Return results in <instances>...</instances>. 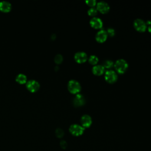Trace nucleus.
Masks as SVG:
<instances>
[{"instance_id":"1","label":"nucleus","mask_w":151,"mask_h":151,"mask_svg":"<svg viewBox=\"0 0 151 151\" xmlns=\"http://www.w3.org/2000/svg\"><path fill=\"white\" fill-rule=\"evenodd\" d=\"M114 65L116 70L120 74L124 73L128 68L127 62L123 58H120L116 60Z\"/></svg>"},{"instance_id":"2","label":"nucleus","mask_w":151,"mask_h":151,"mask_svg":"<svg viewBox=\"0 0 151 151\" xmlns=\"http://www.w3.org/2000/svg\"><path fill=\"white\" fill-rule=\"evenodd\" d=\"M68 89L73 94H78L81 90V85L76 80H71L68 83Z\"/></svg>"},{"instance_id":"3","label":"nucleus","mask_w":151,"mask_h":151,"mask_svg":"<svg viewBox=\"0 0 151 151\" xmlns=\"http://www.w3.org/2000/svg\"><path fill=\"white\" fill-rule=\"evenodd\" d=\"M84 128L78 124H73L69 127V131L70 133L75 136H79L83 134L84 132Z\"/></svg>"},{"instance_id":"4","label":"nucleus","mask_w":151,"mask_h":151,"mask_svg":"<svg viewBox=\"0 0 151 151\" xmlns=\"http://www.w3.org/2000/svg\"><path fill=\"white\" fill-rule=\"evenodd\" d=\"M104 78L107 82L110 83H113L117 80V74L114 71L109 70L105 72Z\"/></svg>"},{"instance_id":"5","label":"nucleus","mask_w":151,"mask_h":151,"mask_svg":"<svg viewBox=\"0 0 151 151\" xmlns=\"http://www.w3.org/2000/svg\"><path fill=\"white\" fill-rule=\"evenodd\" d=\"M133 25L136 29L140 32L145 31L147 28L146 22L140 18L136 19L133 22Z\"/></svg>"},{"instance_id":"6","label":"nucleus","mask_w":151,"mask_h":151,"mask_svg":"<svg viewBox=\"0 0 151 151\" xmlns=\"http://www.w3.org/2000/svg\"><path fill=\"white\" fill-rule=\"evenodd\" d=\"M26 87L31 92H35L39 90L40 85L37 81L35 80H31L27 82Z\"/></svg>"},{"instance_id":"7","label":"nucleus","mask_w":151,"mask_h":151,"mask_svg":"<svg viewBox=\"0 0 151 151\" xmlns=\"http://www.w3.org/2000/svg\"><path fill=\"white\" fill-rule=\"evenodd\" d=\"M97 9L101 13H106L110 9V6L107 2L101 1L97 3Z\"/></svg>"},{"instance_id":"8","label":"nucleus","mask_w":151,"mask_h":151,"mask_svg":"<svg viewBox=\"0 0 151 151\" xmlns=\"http://www.w3.org/2000/svg\"><path fill=\"white\" fill-rule=\"evenodd\" d=\"M74 59L78 63H83L87 60V54L84 51H78L75 53Z\"/></svg>"},{"instance_id":"9","label":"nucleus","mask_w":151,"mask_h":151,"mask_svg":"<svg viewBox=\"0 0 151 151\" xmlns=\"http://www.w3.org/2000/svg\"><path fill=\"white\" fill-rule=\"evenodd\" d=\"M81 126L85 129L89 127L92 123L91 117L88 114H84L81 116L80 119Z\"/></svg>"},{"instance_id":"10","label":"nucleus","mask_w":151,"mask_h":151,"mask_svg":"<svg viewBox=\"0 0 151 151\" xmlns=\"http://www.w3.org/2000/svg\"><path fill=\"white\" fill-rule=\"evenodd\" d=\"M90 24L92 27L94 28H101L103 27V21L99 17H93L90 21Z\"/></svg>"},{"instance_id":"11","label":"nucleus","mask_w":151,"mask_h":151,"mask_svg":"<svg viewBox=\"0 0 151 151\" xmlns=\"http://www.w3.org/2000/svg\"><path fill=\"white\" fill-rule=\"evenodd\" d=\"M107 35L106 30L102 29L97 32L96 35V39L98 42H103L107 39Z\"/></svg>"},{"instance_id":"12","label":"nucleus","mask_w":151,"mask_h":151,"mask_svg":"<svg viewBox=\"0 0 151 151\" xmlns=\"http://www.w3.org/2000/svg\"><path fill=\"white\" fill-rule=\"evenodd\" d=\"M85 103L84 97L81 94H76L73 99V104L75 106H81Z\"/></svg>"},{"instance_id":"13","label":"nucleus","mask_w":151,"mask_h":151,"mask_svg":"<svg viewBox=\"0 0 151 151\" xmlns=\"http://www.w3.org/2000/svg\"><path fill=\"white\" fill-rule=\"evenodd\" d=\"M12 8V5L11 4L6 1H3L0 2V11L5 12H9L11 11Z\"/></svg>"},{"instance_id":"14","label":"nucleus","mask_w":151,"mask_h":151,"mask_svg":"<svg viewBox=\"0 0 151 151\" xmlns=\"http://www.w3.org/2000/svg\"><path fill=\"white\" fill-rule=\"evenodd\" d=\"M104 70H105V68H104V67L102 65L97 64V65H95L93 67L92 72L94 74H95L96 76H100L103 74V73L104 72Z\"/></svg>"},{"instance_id":"15","label":"nucleus","mask_w":151,"mask_h":151,"mask_svg":"<svg viewBox=\"0 0 151 151\" xmlns=\"http://www.w3.org/2000/svg\"><path fill=\"white\" fill-rule=\"evenodd\" d=\"M16 81L19 83V84H24L27 81V76L22 73H20L18 74L15 78Z\"/></svg>"},{"instance_id":"16","label":"nucleus","mask_w":151,"mask_h":151,"mask_svg":"<svg viewBox=\"0 0 151 151\" xmlns=\"http://www.w3.org/2000/svg\"><path fill=\"white\" fill-rule=\"evenodd\" d=\"M99 61L98 57L95 55H91L88 58V62L93 65L96 64Z\"/></svg>"},{"instance_id":"17","label":"nucleus","mask_w":151,"mask_h":151,"mask_svg":"<svg viewBox=\"0 0 151 151\" xmlns=\"http://www.w3.org/2000/svg\"><path fill=\"white\" fill-rule=\"evenodd\" d=\"M114 65L113 64V62L111 61V60H104L103 63V66L104 67V68H111L113 65Z\"/></svg>"},{"instance_id":"18","label":"nucleus","mask_w":151,"mask_h":151,"mask_svg":"<svg viewBox=\"0 0 151 151\" xmlns=\"http://www.w3.org/2000/svg\"><path fill=\"white\" fill-rule=\"evenodd\" d=\"M87 13L90 16H95L97 14V9L94 7H91L88 9Z\"/></svg>"},{"instance_id":"19","label":"nucleus","mask_w":151,"mask_h":151,"mask_svg":"<svg viewBox=\"0 0 151 151\" xmlns=\"http://www.w3.org/2000/svg\"><path fill=\"white\" fill-rule=\"evenodd\" d=\"M55 135L58 138H61L62 137H63L64 134V132L63 131V129H60V128H57L56 130H55Z\"/></svg>"},{"instance_id":"20","label":"nucleus","mask_w":151,"mask_h":151,"mask_svg":"<svg viewBox=\"0 0 151 151\" xmlns=\"http://www.w3.org/2000/svg\"><path fill=\"white\" fill-rule=\"evenodd\" d=\"M63 60V55L60 54H57L54 57V61L57 64H60Z\"/></svg>"},{"instance_id":"21","label":"nucleus","mask_w":151,"mask_h":151,"mask_svg":"<svg viewBox=\"0 0 151 151\" xmlns=\"http://www.w3.org/2000/svg\"><path fill=\"white\" fill-rule=\"evenodd\" d=\"M106 31L107 35H109L110 36H113L115 34V30L113 28H108Z\"/></svg>"},{"instance_id":"22","label":"nucleus","mask_w":151,"mask_h":151,"mask_svg":"<svg viewBox=\"0 0 151 151\" xmlns=\"http://www.w3.org/2000/svg\"><path fill=\"white\" fill-rule=\"evenodd\" d=\"M87 5L91 7H94V6L96 4V0H87L86 1Z\"/></svg>"},{"instance_id":"23","label":"nucleus","mask_w":151,"mask_h":151,"mask_svg":"<svg viewBox=\"0 0 151 151\" xmlns=\"http://www.w3.org/2000/svg\"><path fill=\"white\" fill-rule=\"evenodd\" d=\"M60 146L61 148H63V149H65L67 147V143L65 140H61L60 143Z\"/></svg>"},{"instance_id":"24","label":"nucleus","mask_w":151,"mask_h":151,"mask_svg":"<svg viewBox=\"0 0 151 151\" xmlns=\"http://www.w3.org/2000/svg\"><path fill=\"white\" fill-rule=\"evenodd\" d=\"M148 31L151 33V25H150L148 27Z\"/></svg>"}]
</instances>
